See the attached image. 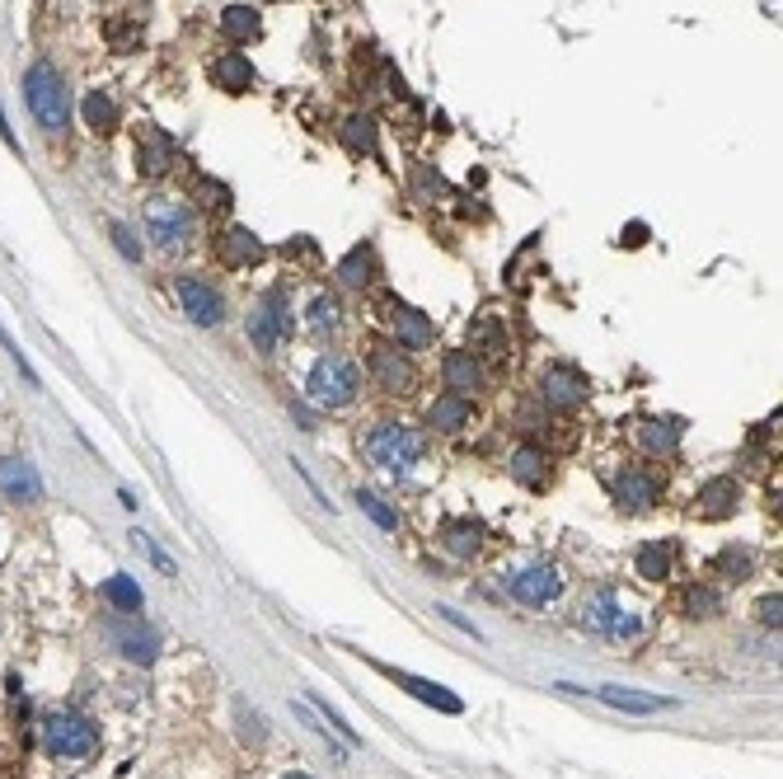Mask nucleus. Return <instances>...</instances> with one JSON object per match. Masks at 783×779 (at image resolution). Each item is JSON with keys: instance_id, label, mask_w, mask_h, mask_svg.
<instances>
[{"instance_id": "f257e3e1", "label": "nucleus", "mask_w": 783, "mask_h": 779, "mask_svg": "<svg viewBox=\"0 0 783 779\" xmlns=\"http://www.w3.org/2000/svg\"><path fill=\"white\" fill-rule=\"evenodd\" d=\"M24 99H28V113L38 118L43 132H67L71 122V95H67V81H61V71L52 61H34V67L24 71Z\"/></svg>"}, {"instance_id": "f03ea898", "label": "nucleus", "mask_w": 783, "mask_h": 779, "mask_svg": "<svg viewBox=\"0 0 783 779\" xmlns=\"http://www.w3.org/2000/svg\"><path fill=\"white\" fill-rule=\"evenodd\" d=\"M357 389H362V371H357V362L342 352H324L305 376V395L315 399L320 409H348L357 399Z\"/></svg>"}, {"instance_id": "7ed1b4c3", "label": "nucleus", "mask_w": 783, "mask_h": 779, "mask_svg": "<svg viewBox=\"0 0 783 779\" xmlns=\"http://www.w3.org/2000/svg\"><path fill=\"white\" fill-rule=\"evenodd\" d=\"M422 451H427V442H422V432L409 423H375L366 438V456L389 475H409L422 460Z\"/></svg>"}, {"instance_id": "20e7f679", "label": "nucleus", "mask_w": 783, "mask_h": 779, "mask_svg": "<svg viewBox=\"0 0 783 779\" xmlns=\"http://www.w3.org/2000/svg\"><path fill=\"white\" fill-rule=\"evenodd\" d=\"M582 625L591 634L615 638V644H619V638H638V634H643V615H638L634 606H624L615 587H597L582 601Z\"/></svg>"}, {"instance_id": "39448f33", "label": "nucleus", "mask_w": 783, "mask_h": 779, "mask_svg": "<svg viewBox=\"0 0 783 779\" xmlns=\"http://www.w3.org/2000/svg\"><path fill=\"white\" fill-rule=\"evenodd\" d=\"M94 742H99V732L81 709H52L43 719V746L57 760H81L94 752Z\"/></svg>"}, {"instance_id": "423d86ee", "label": "nucleus", "mask_w": 783, "mask_h": 779, "mask_svg": "<svg viewBox=\"0 0 783 779\" xmlns=\"http://www.w3.org/2000/svg\"><path fill=\"white\" fill-rule=\"evenodd\" d=\"M291 329H296L291 301H287V291H281V287H273V291L254 305V315H249V338H254V348H258L263 357H273L281 343L291 338Z\"/></svg>"}, {"instance_id": "0eeeda50", "label": "nucleus", "mask_w": 783, "mask_h": 779, "mask_svg": "<svg viewBox=\"0 0 783 779\" xmlns=\"http://www.w3.org/2000/svg\"><path fill=\"white\" fill-rule=\"evenodd\" d=\"M146 230L165 254H183L188 240H193V212H188V202H179V197H150Z\"/></svg>"}, {"instance_id": "6e6552de", "label": "nucleus", "mask_w": 783, "mask_h": 779, "mask_svg": "<svg viewBox=\"0 0 783 779\" xmlns=\"http://www.w3.org/2000/svg\"><path fill=\"white\" fill-rule=\"evenodd\" d=\"M507 591L521 606H530V611H540V606L563 597V573L554 564H526V568L507 573Z\"/></svg>"}, {"instance_id": "1a4fd4ad", "label": "nucleus", "mask_w": 783, "mask_h": 779, "mask_svg": "<svg viewBox=\"0 0 783 779\" xmlns=\"http://www.w3.org/2000/svg\"><path fill=\"white\" fill-rule=\"evenodd\" d=\"M371 381L385 389V395H413V385H418V371L409 362V352H399V348H389V343H375L371 348Z\"/></svg>"}, {"instance_id": "9d476101", "label": "nucleus", "mask_w": 783, "mask_h": 779, "mask_svg": "<svg viewBox=\"0 0 783 779\" xmlns=\"http://www.w3.org/2000/svg\"><path fill=\"white\" fill-rule=\"evenodd\" d=\"M587 395H591V381L577 367L550 362L540 371V399L550 404V409H577V404H587Z\"/></svg>"}, {"instance_id": "9b49d317", "label": "nucleus", "mask_w": 783, "mask_h": 779, "mask_svg": "<svg viewBox=\"0 0 783 779\" xmlns=\"http://www.w3.org/2000/svg\"><path fill=\"white\" fill-rule=\"evenodd\" d=\"M174 296H179L183 315L193 320V324H202V329H216V324L226 320L221 291H216L212 283H202V277H179V283H174Z\"/></svg>"}, {"instance_id": "f8f14e48", "label": "nucleus", "mask_w": 783, "mask_h": 779, "mask_svg": "<svg viewBox=\"0 0 783 779\" xmlns=\"http://www.w3.org/2000/svg\"><path fill=\"white\" fill-rule=\"evenodd\" d=\"M610 493H615L619 512H652L656 498H662V479L652 470H638V465H624V470L610 479Z\"/></svg>"}, {"instance_id": "ddd939ff", "label": "nucleus", "mask_w": 783, "mask_h": 779, "mask_svg": "<svg viewBox=\"0 0 783 779\" xmlns=\"http://www.w3.org/2000/svg\"><path fill=\"white\" fill-rule=\"evenodd\" d=\"M174 160H179V146L169 142L160 128H141L136 132V169L146 179H165L169 169H174Z\"/></svg>"}, {"instance_id": "4468645a", "label": "nucleus", "mask_w": 783, "mask_h": 779, "mask_svg": "<svg viewBox=\"0 0 783 779\" xmlns=\"http://www.w3.org/2000/svg\"><path fill=\"white\" fill-rule=\"evenodd\" d=\"M442 376H446V389H450V395H465V399H474L479 389L489 385V371H483V362H479L474 352H446Z\"/></svg>"}, {"instance_id": "2eb2a0df", "label": "nucleus", "mask_w": 783, "mask_h": 779, "mask_svg": "<svg viewBox=\"0 0 783 779\" xmlns=\"http://www.w3.org/2000/svg\"><path fill=\"white\" fill-rule=\"evenodd\" d=\"M0 493L10 498V503H38L43 498V479L28 460L20 456H5L0 460Z\"/></svg>"}, {"instance_id": "dca6fc26", "label": "nucleus", "mask_w": 783, "mask_h": 779, "mask_svg": "<svg viewBox=\"0 0 783 779\" xmlns=\"http://www.w3.org/2000/svg\"><path fill=\"white\" fill-rule=\"evenodd\" d=\"M507 470L516 484H526V489H540L544 479H550V451L535 446V442H521V446H511V456H507Z\"/></svg>"}, {"instance_id": "f3484780", "label": "nucleus", "mask_w": 783, "mask_h": 779, "mask_svg": "<svg viewBox=\"0 0 783 779\" xmlns=\"http://www.w3.org/2000/svg\"><path fill=\"white\" fill-rule=\"evenodd\" d=\"M737 503H742V484L723 475V479H709V484L699 489L695 512H699V517H709V522H718V517H732V512H737Z\"/></svg>"}, {"instance_id": "a211bd4d", "label": "nucleus", "mask_w": 783, "mask_h": 779, "mask_svg": "<svg viewBox=\"0 0 783 779\" xmlns=\"http://www.w3.org/2000/svg\"><path fill=\"white\" fill-rule=\"evenodd\" d=\"M389 324H395V338H399V348H413V352H422V348H432V343H436L432 320L422 315V310H413V305H395V310H389Z\"/></svg>"}, {"instance_id": "6ab92c4d", "label": "nucleus", "mask_w": 783, "mask_h": 779, "mask_svg": "<svg viewBox=\"0 0 783 779\" xmlns=\"http://www.w3.org/2000/svg\"><path fill=\"white\" fill-rule=\"evenodd\" d=\"M436 540L446 544V554L474 559L483 550V522H474V517H446L442 531H436Z\"/></svg>"}, {"instance_id": "aec40b11", "label": "nucleus", "mask_w": 783, "mask_h": 779, "mask_svg": "<svg viewBox=\"0 0 783 779\" xmlns=\"http://www.w3.org/2000/svg\"><path fill=\"white\" fill-rule=\"evenodd\" d=\"M469 418H474V399L450 395V389L427 404V428H436V432H465Z\"/></svg>"}, {"instance_id": "412c9836", "label": "nucleus", "mask_w": 783, "mask_h": 779, "mask_svg": "<svg viewBox=\"0 0 783 779\" xmlns=\"http://www.w3.org/2000/svg\"><path fill=\"white\" fill-rule=\"evenodd\" d=\"M469 352H474L479 362H503V357L511 352L503 324H497L493 315H479L474 324H469Z\"/></svg>"}, {"instance_id": "4be33fe9", "label": "nucleus", "mask_w": 783, "mask_h": 779, "mask_svg": "<svg viewBox=\"0 0 783 779\" xmlns=\"http://www.w3.org/2000/svg\"><path fill=\"white\" fill-rule=\"evenodd\" d=\"M216 259L226 263V268H249V263H258L263 259V244L254 230H244V226H230L221 240H216Z\"/></svg>"}, {"instance_id": "5701e85b", "label": "nucleus", "mask_w": 783, "mask_h": 779, "mask_svg": "<svg viewBox=\"0 0 783 779\" xmlns=\"http://www.w3.org/2000/svg\"><path fill=\"white\" fill-rule=\"evenodd\" d=\"M591 695H597L601 705H610V709H624V714H662V709L676 705V699H662V695H638V691H624V685H597Z\"/></svg>"}, {"instance_id": "b1692460", "label": "nucleus", "mask_w": 783, "mask_h": 779, "mask_svg": "<svg viewBox=\"0 0 783 779\" xmlns=\"http://www.w3.org/2000/svg\"><path fill=\"white\" fill-rule=\"evenodd\" d=\"M638 442H643L648 456H676L680 451V423L676 418H643L638 423Z\"/></svg>"}, {"instance_id": "393cba45", "label": "nucleus", "mask_w": 783, "mask_h": 779, "mask_svg": "<svg viewBox=\"0 0 783 779\" xmlns=\"http://www.w3.org/2000/svg\"><path fill=\"white\" fill-rule=\"evenodd\" d=\"M212 81H216V89H226V95H244V89L254 85V67H249L244 52H221L212 61Z\"/></svg>"}, {"instance_id": "a878e982", "label": "nucleus", "mask_w": 783, "mask_h": 779, "mask_svg": "<svg viewBox=\"0 0 783 779\" xmlns=\"http://www.w3.org/2000/svg\"><path fill=\"white\" fill-rule=\"evenodd\" d=\"M671 564H676V544L671 540H648V544H638V554H634V568L643 583L671 578Z\"/></svg>"}, {"instance_id": "bb28decb", "label": "nucleus", "mask_w": 783, "mask_h": 779, "mask_svg": "<svg viewBox=\"0 0 783 779\" xmlns=\"http://www.w3.org/2000/svg\"><path fill=\"white\" fill-rule=\"evenodd\" d=\"M385 676H395L403 691L409 695H418L422 705H432V709H442V714H465V705L456 695L446 691V685H432V681H422V676H409V672H395V667H385Z\"/></svg>"}, {"instance_id": "cd10ccee", "label": "nucleus", "mask_w": 783, "mask_h": 779, "mask_svg": "<svg viewBox=\"0 0 783 779\" xmlns=\"http://www.w3.org/2000/svg\"><path fill=\"white\" fill-rule=\"evenodd\" d=\"M118 652H122V658H132V662L146 667V662L160 658V634H155L150 625H136V620H132V625H122V630H118Z\"/></svg>"}, {"instance_id": "c85d7f7f", "label": "nucleus", "mask_w": 783, "mask_h": 779, "mask_svg": "<svg viewBox=\"0 0 783 779\" xmlns=\"http://www.w3.org/2000/svg\"><path fill=\"white\" fill-rule=\"evenodd\" d=\"M118 118H122V113H118V99L108 95V89H94V95L85 99V122H89L94 132H113Z\"/></svg>"}, {"instance_id": "c756f323", "label": "nucleus", "mask_w": 783, "mask_h": 779, "mask_svg": "<svg viewBox=\"0 0 783 779\" xmlns=\"http://www.w3.org/2000/svg\"><path fill=\"white\" fill-rule=\"evenodd\" d=\"M221 34L230 43H249V38H258V10H249V5H230L221 14Z\"/></svg>"}, {"instance_id": "7c9ffc66", "label": "nucleus", "mask_w": 783, "mask_h": 779, "mask_svg": "<svg viewBox=\"0 0 783 779\" xmlns=\"http://www.w3.org/2000/svg\"><path fill=\"white\" fill-rule=\"evenodd\" d=\"M718 611H723V591H718V587L695 583L690 591H685V615H690V620H713Z\"/></svg>"}, {"instance_id": "2f4dec72", "label": "nucleus", "mask_w": 783, "mask_h": 779, "mask_svg": "<svg viewBox=\"0 0 783 779\" xmlns=\"http://www.w3.org/2000/svg\"><path fill=\"white\" fill-rule=\"evenodd\" d=\"M713 568L723 573L727 583H746L750 573H756V554H750V550H737V544H727V550L713 559Z\"/></svg>"}, {"instance_id": "473e14b6", "label": "nucleus", "mask_w": 783, "mask_h": 779, "mask_svg": "<svg viewBox=\"0 0 783 779\" xmlns=\"http://www.w3.org/2000/svg\"><path fill=\"white\" fill-rule=\"evenodd\" d=\"M371 263H375V254H371V244H362V249H352L348 259L338 263V277H342V287H366L371 283Z\"/></svg>"}, {"instance_id": "72a5a7b5", "label": "nucleus", "mask_w": 783, "mask_h": 779, "mask_svg": "<svg viewBox=\"0 0 783 779\" xmlns=\"http://www.w3.org/2000/svg\"><path fill=\"white\" fill-rule=\"evenodd\" d=\"M104 597L118 606V611H128V615H136L141 611V587L128 578V573H118V578H108L104 583Z\"/></svg>"}, {"instance_id": "f704fd0d", "label": "nucleus", "mask_w": 783, "mask_h": 779, "mask_svg": "<svg viewBox=\"0 0 783 779\" xmlns=\"http://www.w3.org/2000/svg\"><path fill=\"white\" fill-rule=\"evenodd\" d=\"M357 503H362V512H366L375 526H381V531H399V526H403V522H399V512H389V507H385V498H375L371 489L357 493Z\"/></svg>"}, {"instance_id": "c9c22d12", "label": "nucleus", "mask_w": 783, "mask_h": 779, "mask_svg": "<svg viewBox=\"0 0 783 779\" xmlns=\"http://www.w3.org/2000/svg\"><path fill=\"white\" fill-rule=\"evenodd\" d=\"M310 324H315L320 334H334V329H338L342 320H338V301H334V296H324V291H320L315 301H310Z\"/></svg>"}, {"instance_id": "e433bc0d", "label": "nucleus", "mask_w": 783, "mask_h": 779, "mask_svg": "<svg viewBox=\"0 0 783 779\" xmlns=\"http://www.w3.org/2000/svg\"><path fill=\"white\" fill-rule=\"evenodd\" d=\"M342 136H348V146H352V151H375V122L362 118V113H352V118H348V132H342Z\"/></svg>"}, {"instance_id": "4c0bfd02", "label": "nucleus", "mask_w": 783, "mask_h": 779, "mask_svg": "<svg viewBox=\"0 0 783 779\" xmlns=\"http://www.w3.org/2000/svg\"><path fill=\"white\" fill-rule=\"evenodd\" d=\"M310 699H315V709H320V719H324L328 728H338V738H342V742H362V738H357V732L348 728V719H342V714H338L334 705H328V699H324V695H310Z\"/></svg>"}, {"instance_id": "58836bf2", "label": "nucleus", "mask_w": 783, "mask_h": 779, "mask_svg": "<svg viewBox=\"0 0 783 779\" xmlns=\"http://www.w3.org/2000/svg\"><path fill=\"white\" fill-rule=\"evenodd\" d=\"M240 723H244V742H254V746H258V742H263V719H258V714L240 705Z\"/></svg>"}, {"instance_id": "ea45409f", "label": "nucleus", "mask_w": 783, "mask_h": 779, "mask_svg": "<svg viewBox=\"0 0 783 779\" xmlns=\"http://www.w3.org/2000/svg\"><path fill=\"white\" fill-rule=\"evenodd\" d=\"M779 611H783V601H779V591H774V597H764V601H760V625L779 630Z\"/></svg>"}, {"instance_id": "a19ab883", "label": "nucleus", "mask_w": 783, "mask_h": 779, "mask_svg": "<svg viewBox=\"0 0 783 779\" xmlns=\"http://www.w3.org/2000/svg\"><path fill=\"white\" fill-rule=\"evenodd\" d=\"M113 240H118V249H122V259H141V244L132 240L128 226H113Z\"/></svg>"}, {"instance_id": "79ce46f5", "label": "nucleus", "mask_w": 783, "mask_h": 779, "mask_svg": "<svg viewBox=\"0 0 783 779\" xmlns=\"http://www.w3.org/2000/svg\"><path fill=\"white\" fill-rule=\"evenodd\" d=\"M436 615H442V620H446V625H456V630H465V634H474V638H483V634H479L474 625H469V620H465L460 611H450V606H436Z\"/></svg>"}, {"instance_id": "37998d69", "label": "nucleus", "mask_w": 783, "mask_h": 779, "mask_svg": "<svg viewBox=\"0 0 783 779\" xmlns=\"http://www.w3.org/2000/svg\"><path fill=\"white\" fill-rule=\"evenodd\" d=\"M281 779H310V775H301V770H296V775H281Z\"/></svg>"}]
</instances>
